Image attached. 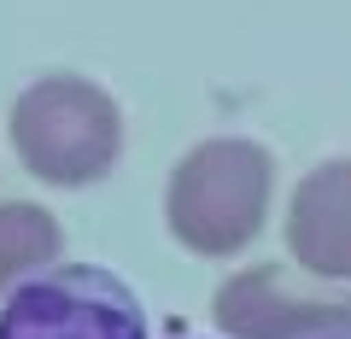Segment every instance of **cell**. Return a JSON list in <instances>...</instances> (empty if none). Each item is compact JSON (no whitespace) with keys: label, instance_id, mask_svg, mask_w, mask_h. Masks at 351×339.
<instances>
[{"label":"cell","instance_id":"obj_1","mask_svg":"<svg viewBox=\"0 0 351 339\" xmlns=\"http://www.w3.org/2000/svg\"><path fill=\"white\" fill-rule=\"evenodd\" d=\"M276 193V158L258 140L217 135L176 158L164 188V223L193 258H240L263 234Z\"/></svg>","mask_w":351,"mask_h":339},{"label":"cell","instance_id":"obj_2","mask_svg":"<svg viewBox=\"0 0 351 339\" xmlns=\"http://www.w3.org/2000/svg\"><path fill=\"white\" fill-rule=\"evenodd\" d=\"M12 152L47 188H88L123 158V112L88 76H41L12 100Z\"/></svg>","mask_w":351,"mask_h":339},{"label":"cell","instance_id":"obj_3","mask_svg":"<svg viewBox=\"0 0 351 339\" xmlns=\"http://www.w3.org/2000/svg\"><path fill=\"white\" fill-rule=\"evenodd\" d=\"M0 339H147V310L112 269L59 264L0 304Z\"/></svg>","mask_w":351,"mask_h":339},{"label":"cell","instance_id":"obj_4","mask_svg":"<svg viewBox=\"0 0 351 339\" xmlns=\"http://www.w3.org/2000/svg\"><path fill=\"white\" fill-rule=\"evenodd\" d=\"M211 316L228 339H334L351 334V292H304L281 264H252L217 287Z\"/></svg>","mask_w":351,"mask_h":339},{"label":"cell","instance_id":"obj_5","mask_svg":"<svg viewBox=\"0 0 351 339\" xmlns=\"http://www.w3.org/2000/svg\"><path fill=\"white\" fill-rule=\"evenodd\" d=\"M287 251L316 281H351V158H328L287 199Z\"/></svg>","mask_w":351,"mask_h":339},{"label":"cell","instance_id":"obj_6","mask_svg":"<svg viewBox=\"0 0 351 339\" xmlns=\"http://www.w3.org/2000/svg\"><path fill=\"white\" fill-rule=\"evenodd\" d=\"M59 251H64V234H59L47 205L6 199L0 205V299H12L24 281L47 275Z\"/></svg>","mask_w":351,"mask_h":339},{"label":"cell","instance_id":"obj_7","mask_svg":"<svg viewBox=\"0 0 351 339\" xmlns=\"http://www.w3.org/2000/svg\"><path fill=\"white\" fill-rule=\"evenodd\" d=\"M334 339H351V334H334Z\"/></svg>","mask_w":351,"mask_h":339}]
</instances>
